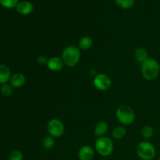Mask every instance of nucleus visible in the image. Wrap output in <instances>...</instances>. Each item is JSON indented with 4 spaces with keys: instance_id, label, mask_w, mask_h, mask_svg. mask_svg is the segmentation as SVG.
Masks as SVG:
<instances>
[{
    "instance_id": "1",
    "label": "nucleus",
    "mask_w": 160,
    "mask_h": 160,
    "mask_svg": "<svg viewBox=\"0 0 160 160\" xmlns=\"http://www.w3.org/2000/svg\"><path fill=\"white\" fill-rule=\"evenodd\" d=\"M160 65L154 58H148L142 63V74L147 81H153L159 76Z\"/></svg>"
},
{
    "instance_id": "2",
    "label": "nucleus",
    "mask_w": 160,
    "mask_h": 160,
    "mask_svg": "<svg viewBox=\"0 0 160 160\" xmlns=\"http://www.w3.org/2000/svg\"><path fill=\"white\" fill-rule=\"evenodd\" d=\"M64 64L69 67H73L79 62L81 59V49L78 47H66L62 52V57Z\"/></svg>"
},
{
    "instance_id": "3",
    "label": "nucleus",
    "mask_w": 160,
    "mask_h": 160,
    "mask_svg": "<svg viewBox=\"0 0 160 160\" xmlns=\"http://www.w3.org/2000/svg\"><path fill=\"white\" fill-rule=\"evenodd\" d=\"M116 117L123 126H128L133 123L135 120V113L132 108L127 105H122L117 108Z\"/></svg>"
},
{
    "instance_id": "4",
    "label": "nucleus",
    "mask_w": 160,
    "mask_h": 160,
    "mask_svg": "<svg viewBox=\"0 0 160 160\" xmlns=\"http://www.w3.org/2000/svg\"><path fill=\"white\" fill-rule=\"evenodd\" d=\"M95 148L97 152L102 156H110L113 152L114 145L113 142L109 138L101 137L98 138L95 142Z\"/></svg>"
},
{
    "instance_id": "5",
    "label": "nucleus",
    "mask_w": 160,
    "mask_h": 160,
    "mask_svg": "<svg viewBox=\"0 0 160 160\" xmlns=\"http://www.w3.org/2000/svg\"><path fill=\"white\" fill-rule=\"evenodd\" d=\"M137 154L142 160H152L156 156V150L153 144L145 141L138 145Z\"/></svg>"
},
{
    "instance_id": "6",
    "label": "nucleus",
    "mask_w": 160,
    "mask_h": 160,
    "mask_svg": "<svg viewBox=\"0 0 160 160\" xmlns=\"http://www.w3.org/2000/svg\"><path fill=\"white\" fill-rule=\"evenodd\" d=\"M47 131L50 136L55 138H59L64 134L65 127L63 123L60 120L53 118L50 120L47 123Z\"/></svg>"
},
{
    "instance_id": "7",
    "label": "nucleus",
    "mask_w": 160,
    "mask_h": 160,
    "mask_svg": "<svg viewBox=\"0 0 160 160\" xmlns=\"http://www.w3.org/2000/svg\"><path fill=\"white\" fill-rule=\"evenodd\" d=\"M93 84L95 88L103 92L110 88L112 85V79L106 73H98L94 78Z\"/></svg>"
},
{
    "instance_id": "8",
    "label": "nucleus",
    "mask_w": 160,
    "mask_h": 160,
    "mask_svg": "<svg viewBox=\"0 0 160 160\" xmlns=\"http://www.w3.org/2000/svg\"><path fill=\"white\" fill-rule=\"evenodd\" d=\"M64 65L65 64H64L62 58L58 57V56H54V57H51L50 59H48L46 64L48 70L53 72L60 71L63 68Z\"/></svg>"
},
{
    "instance_id": "9",
    "label": "nucleus",
    "mask_w": 160,
    "mask_h": 160,
    "mask_svg": "<svg viewBox=\"0 0 160 160\" xmlns=\"http://www.w3.org/2000/svg\"><path fill=\"white\" fill-rule=\"evenodd\" d=\"M95 157V152L89 145H84L78 151L79 160H93Z\"/></svg>"
},
{
    "instance_id": "10",
    "label": "nucleus",
    "mask_w": 160,
    "mask_h": 160,
    "mask_svg": "<svg viewBox=\"0 0 160 160\" xmlns=\"http://www.w3.org/2000/svg\"><path fill=\"white\" fill-rule=\"evenodd\" d=\"M16 9L22 15H29L34 11V6L31 2L23 1L17 5Z\"/></svg>"
},
{
    "instance_id": "11",
    "label": "nucleus",
    "mask_w": 160,
    "mask_h": 160,
    "mask_svg": "<svg viewBox=\"0 0 160 160\" xmlns=\"http://www.w3.org/2000/svg\"><path fill=\"white\" fill-rule=\"evenodd\" d=\"M26 82V78L24 75L21 73H14L11 76L9 83L10 85L13 88H20Z\"/></svg>"
},
{
    "instance_id": "12",
    "label": "nucleus",
    "mask_w": 160,
    "mask_h": 160,
    "mask_svg": "<svg viewBox=\"0 0 160 160\" xmlns=\"http://www.w3.org/2000/svg\"><path fill=\"white\" fill-rule=\"evenodd\" d=\"M109 131V126L108 123L104 121L98 122L95 127V130H94V134L96 137L101 138L104 137L105 134L108 132Z\"/></svg>"
},
{
    "instance_id": "13",
    "label": "nucleus",
    "mask_w": 160,
    "mask_h": 160,
    "mask_svg": "<svg viewBox=\"0 0 160 160\" xmlns=\"http://www.w3.org/2000/svg\"><path fill=\"white\" fill-rule=\"evenodd\" d=\"M11 72L9 67L4 64H0V84H6L10 80Z\"/></svg>"
},
{
    "instance_id": "14",
    "label": "nucleus",
    "mask_w": 160,
    "mask_h": 160,
    "mask_svg": "<svg viewBox=\"0 0 160 160\" xmlns=\"http://www.w3.org/2000/svg\"><path fill=\"white\" fill-rule=\"evenodd\" d=\"M134 56H135V59L138 62H145L146 59H148V52L147 51L146 48H143V47H139L137 49L135 50V52H134Z\"/></svg>"
},
{
    "instance_id": "15",
    "label": "nucleus",
    "mask_w": 160,
    "mask_h": 160,
    "mask_svg": "<svg viewBox=\"0 0 160 160\" xmlns=\"http://www.w3.org/2000/svg\"><path fill=\"white\" fill-rule=\"evenodd\" d=\"M92 45H93V40L88 36H84L79 41L78 48L81 50H88L89 48H92Z\"/></svg>"
},
{
    "instance_id": "16",
    "label": "nucleus",
    "mask_w": 160,
    "mask_h": 160,
    "mask_svg": "<svg viewBox=\"0 0 160 160\" xmlns=\"http://www.w3.org/2000/svg\"><path fill=\"white\" fill-rule=\"evenodd\" d=\"M127 130L124 126H117L112 131V137L115 139L120 140L123 138L126 135Z\"/></svg>"
},
{
    "instance_id": "17",
    "label": "nucleus",
    "mask_w": 160,
    "mask_h": 160,
    "mask_svg": "<svg viewBox=\"0 0 160 160\" xmlns=\"http://www.w3.org/2000/svg\"><path fill=\"white\" fill-rule=\"evenodd\" d=\"M115 3L120 9H129L134 6V0H115Z\"/></svg>"
},
{
    "instance_id": "18",
    "label": "nucleus",
    "mask_w": 160,
    "mask_h": 160,
    "mask_svg": "<svg viewBox=\"0 0 160 160\" xmlns=\"http://www.w3.org/2000/svg\"><path fill=\"white\" fill-rule=\"evenodd\" d=\"M153 134H154V130L151 126L146 125V126L143 127V128L142 129V137L145 139H147V140L151 138L153 136Z\"/></svg>"
},
{
    "instance_id": "19",
    "label": "nucleus",
    "mask_w": 160,
    "mask_h": 160,
    "mask_svg": "<svg viewBox=\"0 0 160 160\" xmlns=\"http://www.w3.org/2000/svg\"><path fill=\"white\" fill-rule=\"evenodd\" d=\"M42 145H43V147L45 149H51V148H52L55 145L54 138L52 137V136L50 135L46 136V137L43 139Z\"/></svg>"
},
{
    "instance_id": "20",
    "label": "nucleus",
    "mask_w": 160,
    "mask_h": 160,
    "mask_svg": "<svg viewBox=\"0 0 160 160\" xmlns=\"http://www.w3.org/2000/svg\"><path fill=\"white\" fill-rule=\"evenodd\" d=\"M18 3V0H0V4L6 9L16 8Z\"/></svg>"
},
{
    "instance_id": "21",
    "label": "nucleus",
    "mask_w": 160,
    "mask_h": 160,
    "mask_svg": "<svg viewBox=\"0 0 160 160\" xmlns=\"http://www.w3.org/2000/svg\"><path fill=\"white\" fill-rule=\"evenodd\" d=\"M0 91H1V93L3 96L9 97V96H10L12 93V86H11L10 84H4L2 85Z\"/></svg>"
},
{
    "instance_id": "22",
    "label": "nucleus",
    "mask_w": 160,
    "mask_h": 160,
    "mask_svg": "<svg viewBox=\"0 0 160 160\" xmlns=\"http://www.w3.org/2000/svg\"><path fill=\"white\" fill-rule=\"evenodd\" d=\"M23 154H22L21 152L19 151V150L12 151L9 156V160H23Z\"/></svg>"
},
{
    "instance_id": "23",
    "label": "nucleus",
    "mask_w": 160,
    "mask_h": 160,
    "mask_svg": "<svg viewBox=\"0 0 160 160\" xmlns=\"http://www.w3.org/2000/svg\"><path fill=\"white\" fill-rule=\"evenodd\" d=\"M37 61L40 65H46L48 62V59L44 56H39L37 58Z\"/></svg>"
},
{
    "instance_id": "24",
    "label": "nucleus",
    "mask_w": 160,
    "mask_h": 160,
    "mask_svg": "<svg viewBox=\"0 0 160 160\" xmlns=\"http://www.w3.org/2000/svg\"><path fill=\"white\" fill-rule=\"evenodd\" d=\"M158 160H160V158H159V159H158Z\"/></svg>"
},
{
    "instance_id": "25",
    "label": "nucleus",
    "mask_w": 160,
    "mask_h": 160,
    "mask_svg": "<svg viewBox=\"0 0 160 160\" xmlns=\"http://www.w3.org/2000/svg\"><path fill=\"white\" fill-rule=\"evenodd\" d=\"M0 42H1V40H0Z\"/></svg>"
}]
</instances>
